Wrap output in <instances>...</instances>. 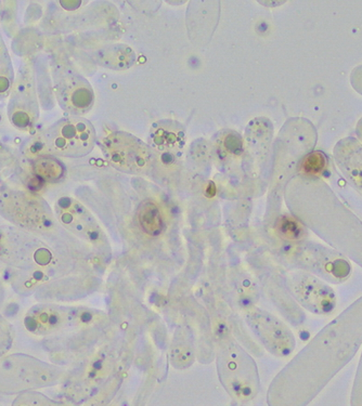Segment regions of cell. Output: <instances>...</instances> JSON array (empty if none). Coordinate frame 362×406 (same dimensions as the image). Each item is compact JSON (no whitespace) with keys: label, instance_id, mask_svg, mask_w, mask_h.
I'll list each match as a JSON object with an SVG mask.
<instances>
[{"label":"cell","instance_id":"cell-1","mask_svg":"<svg viewBox=\"0 0 362 406\" xmlns=\"http://www.w3.org/2000/svg\"><path fill=\"white\" fill-rule=\"evenodd\" d=\"M95 133L86 119L71 116L60 119L45 133V143L53 154L65 157H83L91 152Z\"/></svg>","mask_w":362,"mask_h":406},{"label":"cell","instance_id":"cell-2","mask_svg":"<svg viewBox=\"0 0 362 406\" xmlns=\"http://www.w3.org/2000/svg\"><path fill=\"white\" fill-rule=\"evenodd\" d=\"M107 161L126 174L145 175L152 166V153L146 143L126 133H112L103 142Z\"/></svg>","mask_w":362,"mask_h":406},{"label":"cell","instance_id":"cell-3","mask_svg":"<svg viewBox=\"0 0 362 406\" xmlns=\"http://www.w3.org/2000/svg\"><path fill=\"white\" fill-rule=\"evenodd\" d=\"M8 114L12 125L20 130H29L39 117V104L35 83L27 72L24 71L10 97Z\"/></svg>","mask_w":362,"mask_h":406},{"label":"cell","instance_id":"cell-4","mask_svg":"<svg viewBox=\"0 0 362 406\" xmlns=\"http://www.w3.org/2000/svg\"><path fill=\"white\" fill-rule=\"evenodd\" d=\"M55 79L58 101L65 111L81 115L90 109L95 95L86 79L69 71L61 72Z\"/></svg>","mask_w":362,"mask_h":406},{"label":"cell","instance_id":"cell-5","mask_svg":"<svg viewBox=\"0 0 362 406\" xmlns=\"http://www.w3.org/2000/svg\"><path fill=\"white\" fill-rule=\"evenodd\" d=\"M149 140L151 147L159 152L178 155L186 144V133L178 121L163 119L153 124Z\"/></svg>","mask_w":362,"mask_h":406},{"label":"cell","instance_id":"cell-6","mask_svg":"<svg viewBox=\"0 0 362 406\" xmlns=\"http://www.w3.org/2000/svg\"><path fill=\"white\" fill-rule=\"evenodd\" d=\"M57 212L61 222L69 230L85 233L91 240L99 238L90 215L79 203L69 198H61L57 204Z\"/></svg>","mask_w":362,"mask_h":406},{"label":"cell","instance_id":"cell-7","mask_svg":"<svg viewBox=\"0 0 362 406\" xmlns=\"http://www.w3.org/2000/svg\"><path fill=\"white\" fill-rule=\"evenodd\" d=\"M134 51L125 45H113L100 51L99 62L111 69H127L134 65Z\"/></svg>","mask_w":362,"mask_h":406},{"label":"cell","instance_id":"cell-8","mask_svg":"<svg viewBox=\"0 0 362 406\" xmlns=\"http://www.w3.org/2000/svg\"><path fill=\"white\" fill-rule=\"evenodd\" d=\"M138 221L143 232L151 236H160L164 231L165 222L158 205L152 202L143 203L138 210Z\"/></svg>","mask_w":362,"mask_h":406},{"label":"cell","instance_id":"cell-9","mask_svg":"<svg viewBox=\"0 0 362 406\" xmlns=\"http://www.w3.org/2000/svg\"><path fill=\"white\" fill-rule=\"evenodd\" d=\"M217 154L222 162L232 163L243 153V141L234 131H227L217 141Z\"/></svg>","mask_w":362,"mask_h":406},{"label":"cell","instance_id":"cell-10","mask_svg":"<svg viewBox=\"0 0 362 406\" xmlns=\"http://www.w3.org/2000/svg\"><path fill=\"white\" fill-rule=\"evenodd\" d=\"M36 176L48 182H57L65 176V169L62 163L53 155H43L36 159L33 164Z\"/></svg>","mask_w":362,"mask_h":406},{"label":"cell","instance_id":"cell-11","mask_svg":"<svg viewBox=\"0 0 362 406\" xmlns=\"http://www.w3.org/2000/svg\"><path fill=\"white\" fill-rule=\"evenodd\" d=\"M65 321L62 314L55 310L45 309L34 316H29L25 318V325L27 330L33 333L41 330H53L59 327Z\"/></svg>","mask_w":362,"mask_h":406},{"label":"cell","instance_id":"cell-12","mask_svg":"<svg viewBox=\"0 0 362 406\" xmlns=\"http://www.w3.org/2000/svg\"><path fill=\"white\" fill-rule=\"evenodd\" d=\"M15 73L12 67L11 60L7 48L0 36V97H4L9 93L13 86Z\"/></svg>","mask_w":362,"mask_h":406},{"label":"cell","instance_id":"cell-13","mask_svg":"<svg viewBox=\"0 0 362 406\" xmlns=\"http://www.w3.org/2000/svg\"><path fill=\"white\" fill-rule=\"evenodd\" d=\"M276 232L284 240L297 241L303 238V226L295 218L283 216L276 222Z\"/></svg>","mask_w":362,"mask_h":406},{"label":"cell","instance_id":"cell-14","mask_svg":"<svg viewBox=\"0 0 362 406\" xmlns=\"http://www.w3.org/2000/svg\"><path fill=\"white\" fill-rule=\"evenodd\" d=\"M327 166V158L321 152L306 155L300 163V172L307 176H319Z\"/></svg>","mask_w":362,"mask_h":406}]
</instances>
